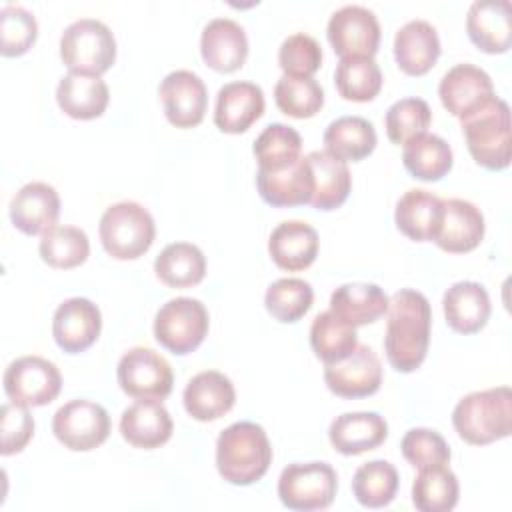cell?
<instances>
[{
    "label": "cell",
    "mask_w": 512,
    "mask_h": 512,
    "mask_svg": "<svg viewBox=\"0 0 512 512\" xmlns=\"http://www.w3.org/2000/svg\"><path fill=\"white\" fill-rule=\"evenodd\" d=\"M254 156L260 170H278L300 158L302 138L286 124H268L254 142Z\"/></svg>",
    "instance_id": "cell-42"
},
{
    "label": "cell",
    "mask_w": 512,
    "mask_h": 512,
    "mask_svg": "<svg viewBox=\"0 0 512 512\" xmlns=\"http://www.w3.org/2000/svg\"><path fill=\"white\" fill-rule=\"evenodd\" d=\"M272 446L256 422H234L216 440V468L234 486L258 482L270 468Z\"/></svg>",
    "instance_id": "cell-2"
},
{
    "label": "cell",
    "mask_w": 512,
    "mask_h": 512,
    "mask_svg": "<svg viewBox=\"0 0 512 512\" xmlns=\"http://www.w3.org/2000/svg\"><path fill=\"white\" fill-rule=\"evenodd\" d=\"M278 64L284 74L312 76L322 64V48L316 38L304 32L290 34L278 50Z\"/></svg>",
    "instance_id": "cell-47"
},
{
    "label": "cell",
    "mask_w": 512,
    "mask_h": 512,
    "mask_svg": "<svg viewBox=\"0 0 512 512\" xmlns=\"http://www.w3.org/2000/svg\"><path fill=\"white\" fill-rule=\"evenodd\" d=\"M118 384L136 400H164L174 386V374L164 356L152 348H130L118 362Z\"/></svg>",
    "instance_id": "cell-10"
},
{
    "label": "cell",
    "mask_w": 512,
    "mask_h": 512,
    "mask_svg": "<svg viewBox=\"0 0 512 512\" xmlns=\"http://www.w3.org/2000/svg\"><path fill=\"white\" fill-rule=\"evenodd\" d=\"M256 188L262 200L276 208L310 204L314 194V176L306 156L278 170H260L256 174Z\"/></svg>",
    "instance_id": "cell-17"
},
{
    "label": "cell",
    "mask_w": 512,
    "mask_h": 512,
    "mask_svg": "<svg viewBox=\"0 0 512 512\" xmlns=\"http://www.w3.org/2000/svg\"><path fill=\"white\" fill-rule=\"evenodd\" d=\"M394 222L410 240H434L442 222V200L422 188L406 190L396 202Z\"/></svg>",
    "instance_id": "cell-30"
},
{
    "label": "cell",
    "mask_w": 512,
    "mask_h": 512,
    "mask_svg": "<svg viewBox=\"0 0 512 512\" xmlns=\"http://www.w3.org/2000/svg\"><path fill=\"white\" fill-rule=\"evenodd\" d=\"M38 252L48 266L68 270L86 262L90 242L86 232L76 226H52L42 234Z\"/></svg>",
    "instance_id": "cell-38"
},
{
    "label": "cell",
    "mask_w": 512,
    "mask_h": 512,
    "mask_svg": "<svg viewBox=\"0 0 512 512\" xmlns=\"http://www.w3.org/2000/svg\"><path fill=\"white\" fill-rule=\"evenodd\" d=\"M338 476L326 462L288 464L278 478L280 502L290 510H324L334 502Z\"/></svg>",
    "instance_id": "cell-7"
},
{
    "label": "cell",
    "mask_w": 512,
    "mask_h": 512,
    "mask_svg": "<svg viewBox=\"0 0 512 512\" xmlns=\"http://www.w3.org/2000/svg\"><path fill=\"white\" fill-rule=\"evenodd\" d=\"M446 324L458 334L482 330L490 318V298L480 282L462 280L452 284L442 298Z\"/></svg>",
    "instance_id": "cell-28"
},
{
    "label": "cell",
    "mask_w": 512,
    "mask_h": 512,
    "mask_svg": "<svg viewBox=\"0 0 512 512\" xmlns=\"http://www.w3.org/2000/svg\"><path fill=\"white\" fill-rule=\"evenodd\" d=\"M0 32L2 56H22L26 54L38 36V24L32 12L18 4H6L0 10Z\"/></svg>",
    "instance_id": "cell-45"
},
{
    "label": "cell",
    "mask_w": 512,
    "mask_h": 512,
    "mask_svg": "<svg viewBox=\"0 0 512 512\" xmlns=\"http://www.w3.org/2000/svg\"><path fill=\"white\" fill-rule=\"evenodd\" d=\"M402 456L418 470L432 466H446L450 462V448L446 440L430 428H412L400 442Z\"/></svg>",
    "instance_id": "cell-46"
},
{
    "label": "cell",
    "mask_w": 512,
    "mask_h": 512,
    "mask_svg": "<svg viewBox=\"0 0 512 512\" xmlns=\"http://www.w3.org/2000/svg\"><path fill=\"white\" fill-rule=\"evenodd\" d=\"M438 96L442 106L456 118H466L488 100H492L494 84L492 78L474 64H456L452 66L438 84Z\"/></svg>",
    "instance_id": "cell-15"
},
{
    "label": "cell",
    "mask_w": 512,
    "mask_h": 512,
    "mask_svg": "<svg viewBox=\"0 0 512 512\" xmlns=\"http://www.w3.org/2000/svg\"><path fill=\"white\" fill-rule=\"evenodd\" d=\"M168 122L176 128H194L204 120L208 90L202 78L190 70H174L158 88Z\"/></svg>",
    "instance_id": "cell-14"
},
{
    "label": "cell",
    "mask_w": 512,
    "mask_h": 512,
    "mask_svg": "<svg viewBox=\"0 0 512 512\" xmlns=\"http://www.w3.org/2000/svg\"><path fill=\"white\" fill-rule=\"evenodd\" d=\"M440 56V38L426 20L406 22L394 36V60L408 76L426 74Z\"/></svg>",
    "instance_id": "cell-25"
},
{
    "label": "cell",
    "mask_w": 512,
    "mask_h": 512,
    "mask_svg": "<svg viewBox=\"0 0 512 512\" xmlns=\"http://www.w3.org/2000/svg\"><path fill=\"white\" fill-rule=\"evenodd\" d=\"M100 328V310L88 298L64 300L52 318V336L56 344L68 354H78L90 348L98 340Z\"/></svg>",
    "instance_id": "cell-16"
},
{
    "label": "cell",
    "mask_w": 512,
    "mask_h": 512,
    "mask_svg": "<svg viewBox=\"0 0 512 512\" xmlns=\"http://www.w3.org/2000/svg\"><path fill=\"white\" fill-rule=\"evenodd\" d=\"M4 392L10 402L22 406H46L62 388V376L54 362L42 356H22L4 372Z\"/></svg>",
    "instance_id": "cell-9"
},
{
    "label": "cell",
    "mask_w": 512,
    "mask_h": 512,
    "mask_svg": "<svg viewBox=\"0 0 512 512\" xmlns=\"http://www.w3.org/2000/svg\"><path fill=\"white\" fill-rule=\"evenodd\" d=\"M154 272L170 288L196 286L206 274V258L196 244L174 242L156 256Z\"/></svg>",
    "instance_id": "cell-34"
},
{
    "label": "cell",
    "mask_w": 512,
    "mask_h": 512,
    "mask_svg": "<svg viewBox=\"0 0 512 512\" xmlns=\"http://www.w3.org/2000/svg\"><path fill=\"white\" fill-rule=\"evenodd\" d=\"M52 432L68 450L88 452L98 448L110 434V416L92 400H70L52 418Z\"/></svg>",
    "instance_id": "cell-11"
},
{
    "label": "cell",
    "mask_w": 512,
    "mask_h": 512,
    "mask_svg": "<svg viewBox=\"0 0 512 512\" xmlns=\"http://www.w3.org/2000/svg\"><path fill=\"white\" fill-rule=\"evenodd\" d=\"M324 146L328 154L344 162H358L376 148V130L362 116H342L324 130Z\"/></svg>",
    "instance_id": "cell-33"
},
{
    "label": "cell",
    "mask_w": 512,
    "mask_h": 512,
    "mask_svg": "<svg viewBox=\"0 0 512 512\" xmlns=\"http://www.w3.org/2000/svg\"><path fill=\"white\" fill-rule=\"evenodd\" d=\"M314 290L302 278H280L266 290V310L284 324L298 322L312 306Z\"/></svg>",
    "instance_id": "cell-43"
},
{
    "label": "cell",
    "mask_w": 512,
    "mask_h": 512,
    "mask_svg": "<svg viewBox=\"0 0 512 512\" xmlns=\"http://www.w3.org/2000/svg\"><path fill=\"white\" fill-rule=\"evenodd\" d=\"M60 58L70 72L100 76L116 60L114 34L96 18H80L62 32Z\"/></svg>",
    "instance_id": "cell-6"
},
{
    "label": "cell",
    "mask_w": 512,
    "mask_h": 512,
    "mask_svg": "<svg viewBox=\"0 0 512 512\" xmlns=\"http://www.w3.org/2000/svg\"><path fill=\"white\" fill-rule=\"evenodd\" d=\"M386 312L384 350L388 362L398 372H414L424 362L430 344V302L422 292L402 288L388 298Z\"/></svg>",
    "instance_id": "cell-1"
},
{
    "label": "cell",
    "mask_w": 512,
    "mask_h": 512,
    "mask_svg": "<svg viewBox=\"0 0 512 512\" xmlns=\"http://www.w3.org/2000/svg\"><path fill=\"white\" fill-rule=\"evenodd\" d=\"M208 334L206 306L188 296L172 298L156 312L154 336L172 354L184 356L196 350Z\"/></svg>",
    "instance_id": "cell-8"
},
{
    "label": "cell",
    "mask_w": 512,
    "mask_h": 512,
    "mask_svg": "<svg viewBox=\"0 0 512 512\" xmlns=\"http://www.w3.org/2000/svg\"><path fill=\"white\" fill-rule=\"evenodd\" d=\"M324 382L340 398H366L382 384V364L370 346L356 344L350 356L326 364Z\"/></svg>",
    "instance_id": "cell-13"
},
{
    "label": "cell",
    "mask_w": 512,
    "mask_h": 512,
    "mask_svg": "<svg viewBox=\"0 0 512 512\" xmlns=\"http://www.w3.org/2000/svg\"><path fill=\"white\" fill-rule=\"evenodd\" d=\"M330 310L352 326H364L384 316L388 310V296L378 284L350 282L332 292Z\"/></svg>",
    "instance_id": "cell-32"
},
{
    "label": "cell",
    "mask_w": 512,
    "mask_h": 512,
    "mask_svg": "<svg viewBox=\"0 0 512 512\" xmlns=\"http://www.w3.org/2000/svg\"><path fill=\"white\" fill-rule=\"evenodd\" d=\"M388 436V424L378 412H344L328 428L334 450L344 456H356L378 448Z\"/></svg>",
    "instance_id": "cell-26"
},
{
    "label": "cell",
    "mask_w": 512,
    "mask_h": 512,
    "mask_svg": "<svg viewBox=\"0 0 512 512\" xmlns=\"http://www.w3.org/2000/svg\"><path fill=\"white\" fill-rule=\"evenodd\" d=\"M458 436L474 446H484L510 436L512 392L508 386L488 388L464 396L452 410Z\"/></svg>",
    "instance_id": "cell-3"
},
{
    "label": "cell",
    "mask_w": 512,
    "mask_h": 512,
    "mask_svg": "<svg viewBox=\"0 0 512 512\" xmlns=\"http://www.w3.org/2000/svg\"><path fill=\"white\" fill-rule=\"evenodd\" d=\"M334 84L344 100L370 102L382 88V72L374 58H340Z\"/></svg>",
    "instance_id": "cell-40"
},
{
    "label": "cell",
    "mask_w": 512,
    "mask_h": 512,
    "mask_svg": "<svg viewBox=\"0 0 512 512\" xmlns=\"http://www.w3.org/2000/svg\"><path fill=\"white\" fill-rule=\"evenodd\" d=\"M202 60L216 72H234L242 68L248 56V38L244 28L230 18L210 20L200 36Z\"/></svg>",
    "instance_id": "cell-22"
},
{
    "label": "cell",
    "mask_w": 512,
    "mask_h": 512,
    "mask_svg": "<svg viewBox=\"0 0 512 512\" xmlns=\"http://www.w3.org/2000/svg\"><path fill=\"white\" fill-rule=\"evenodd\" d=\"M268 252L278 268L304 270L318 256V232L302 220L280 222L268 238Z\"/></svg>",
    "instance_id": "cell-27"
},
{
    "label": "cell",
    "mask_w": 512,
    "mask_h": 512,
    "mask_svg": "<svg viewBox=\"0 0 512 512\" xmlns=\"http://www.w3.org/2000/svg\"><path fill=\"white\" fill-rule=\"evenodd\" d=\"M60 214V196L46 182H28L24 184L10 202V220L12 224L28 234H44L56 226Z\"/></svg>",
    "instance_id": "cell-21"
},
{
    "label": "cell",
    "mask_w": 512,
    "mask_h": 512,
    "mask_svg": "<svg viewBox=\"0 0 512 512\" xmlns=\"http://www.w3.org/2000/svg\"><path fill=\"white\" fill-rule=\"evenodd\" d=\"M306 158L314 176V194L310 204L316 210H336L346 202L352 188V176L346 162L326 150H314Z\"/></svg>",
    "instance_id": "cell-31"
},
{
    "label": "cell",
    "mask_w": 512,
    "mask_h": 512,
    "mask_svg": "<svg viewBox=\"0 0 512 512\" xmlns=\"http://www.w3.org/2000/svg\"><path fill=\"white\" fill-rule=\"evenodd\" d=\"M432 120V110L422 98H402L394 102L384 118L386 134L394 144H406L426 132Z\"/></svg>",
    "instance_id": "cell-44"
},
{
    "label": "cell",
    "mask_w": 512,
    "mask_h": 512,
    "mask_svg": "<svg viewBox=\"0 0 512 512\" xmlns=\"http://www.w3.org/2000/svg\"><path fill=\"white\" fill-rule=\"evenodd\" d=\"M402 162L414 178L436 182L452 168V148L444 138L424 132L404 144Z\"/></svg>",
    "instance_id": "cell-35"
},
{
    "label": "cell",
    "mask_w": 512,
    "mask_h": 512,
    "mask_svg": "<svg viewBox=\"0 0 512 512\" xmlns=\"http://www.w3.org/2000/svg\"><path fill=\"white\" fill-rule=\"evenodd\" d=\"M110 90L100 76L68 72L56 86V102L64 114L76 120H92L104 114Z\"/></svg>",
    "instance_id": "cell-29"
},
{
    "label": "cell",
    "mask_w": 512,
    "mask_h": 512,
    "mask_svg": "<svg viewBox=\"0 0 512 512\" xmlns=\"http://www.w3.org/2000/svg\"><path fill=\"white\" fill-rule=\"evenodd\" d=\"M274 100L282 114L312 118L324 104V90L312 76L284 74L274 86Z\"/></svg>",
    "instance_id": "cell-41"
},
{
    "label": "cell",
    "mask_w": 512,
    "mask_h": 512,
    "mask_svg": "<svg viewBox=\"0 0 512 512\" xmlns=\"http://www.w3.org/2000/svg\"><path fill=\"white\" fill-rule=\"evenodd\" d=\"M326 34L340 58H372L380 44L378 18L360 4L338 8L328 20Z\"/></svg>",
    "instance_id": "cell-12"
},
{
    "label": "cell",
    "mask_w": 512,
    "mask_h": 512,
    "mask_svg": "<svg viewBox=\"0 0 512 512\" xmlns=\"http://www.w3.org/2000/svg\"><path fill=\"white\" fill-rule=\"evenodd\" d=\"M398 482V470L390 462L372 460L354 472L352 492L362 506L384 508L394 500Z\"/></svg>",
    "instance_id": "cell-39"
},
{
    "label": "cell",
    "mask_w": 512,
    "mask_h": 512,
    "mask_svg": "<svg viewBox=\"0 0 512 512\" xmlns=\"http://www.w3.org/2000/svg\"><path fill=\"white\" fill-rule=\"evenodd\" d=\"M468 152L488 170H504L510 164V108L494 96L482 108L460 120Z\"/></svg>",
    "instance_id": "cell-4"
},
{
    "label": "cell",
    "mask_w": 512,
    "mask_h": 512,
    "mask_svg": "<svg viewBox=\"0 0 512 512\" xmlns=\"http://www.w3.org/2000/svg\"><path fill=\"white\" fill-rule=\"evenodd\" d=\"M460 494L458 478L448 466L418 470L412 484V502L420 512H448Z\"/></svg>",
    "instance_id": "cell-37"
},
{
    "label": "cell",
    "mask_w": 512,
    "mask_h": 512,
    "mask_svg": "<svg viewBox=\"0 0 512 512\" xmlns=\"http://www.w3.org/2000/svg\"><path fill=\"white\" fill-rule=\"evenodd\" d=\"M172 418L162 400H138L122 412L120 434L134 446L152 450L166 444L172 436Z\"/></svg>",
    "instance_id": "cell-23"
},
{
    "label": "cell",
    "mask_w": 512,
    "mask_h": 512,
    "mask_svg": "<svg viewBox=\"0 0 512 512\" xmlns=\"http://www.w3.org/2000/svg\"><path fill=\"white\" fill-rule=\"evenodd\" d=\"M0 420H2V426H0V432H2L0 454L10 456V454H16V452H22L34 436V418L30 416L28 406L8 402V404L2 406Z\"/></svg>",
    "instance_id": "cell-48"
},
{
    "label": "cell",
    "mask_w": 512,
    "mask_h": 512,
    "mask_svg": "<svg viewBox=\"0 0 512 512\" xmlns=\"http://www.w3.org/2000/svg\"><path fill=\"white\" fill-rule=\"evenodd\" d=\"M310 344L324 364L344 360L356 348V326L348 324L332 310L320 312L310 326Z\"/></svg>",
    "instance_id": "cell-36"
},
{
    "label": "cell",
    "mask_w": 512,
    "mask_h": 512,
    "mask_svg": "<svg viewBox=\"0 0 512 512\" xmlns=\"http://www.w3.org/2000/svg\"><path fill=\"white\" fill-rule=\"evenodd\" d=\"M484 238V216L468 200H442V222L434 238L436 246L450 254L474 250Z\"/></svg>",
    "instance_id": "cell-18"
},
{
    "label": "cell",
    "mask_w": 512,
    "mask_h": 512,
    "mask_svg": "<svg viewBox=\"0 0 512 512\" xmlns=\"http://www.w3.org/2000/svg\"><path fill=\"white\" fill-rule=\"evenodd\" d=\"M466 32L470 40L488 54H502L512 42L510 2L508 0H476L468 8Z\"/></svg>",
    "instance_id": "cell-24"
},
{
    "label": "cell",
    "mask_w": 512,
    "mask_h": 512,
    "mask_svg": "<svg viewBox=\"0 0 512 512\" xmlns=\"http://www.w3.org/2000/svg\"><path fill=\"white\" fill-rule=\"evenodd\" d=\"M264 114V92L254 82H228L216 94L214 124L226 134L246 132Z\"/></svg>",
    "instance_id": "cell-20"
},
{
    "label": "cell",
    "mask_w": 512,
    "mask_h": 512,
    "mask_svg": "<svg viewBox=\"0 0 512 512\" xmlns=\"http://www.w3.org/2000/svg\"><path fill=\"white\" fill-rule=\"evenodd\" d=\"M186 412L198 422H212L228 414L236 402V390L228 376L204 370L192 376L182 394Z\"/></svg>",
    "instance_id": "cell-19"
},
{
    "label": "cell",
    "mask_w": 512,
    "mask_h": 512,
    "mask_svg": "<svg viewBox=\"0 0 512 512\" xmlns=\"http://www.w3.org/2000/svg\"><path fill=\"white\" fill-rule=\"evenodd\" d=\"M104 250L116 260L140 258L154 242L156 224L152 214L138 202L124 200L108 206L98 226Z\"/></svg>",
    "instance_id": "cell-5"
}]
</instances>
